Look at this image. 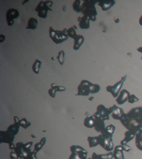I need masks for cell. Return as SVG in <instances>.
<instances>
[{"mask_svg":"<svg viewBox=\"0 0 142 159\" xmlns=\"http://www.w3.org/2000/svg\"><path fill=\"white\" fill-rule=\"evenodd\" d=\"M66 34L69 37H70V38L73 39L77 35L75 29L73 28V27L68 29Z\"/></svg>","mask_w":142,"mask_h":159,"instance_id":"cell-29","label":"cell"},{"mask_svg":"<svg viewBox=\"0 0 142 159\" xmlns=\"http://www.w3.org/2000/svg\"><path fill=\"white\" fill-rule=\"evenodd\" d=\"M53 2L51 1L43 2L41 1L36 6L35 10L38 13V16L40 18L46 19L47 17V13L48 10L52 11L51 7L53 6Z\"/></svg>","mask_w":142,"mask_h":159,"instance_id":"cell-5","label":"cell"},{"mask_svg":"<svg viewBox=\"0 0 142 159\" xmlns=\"http://www.w3.org/2000/svg\"><path fill=\"white\" fill-rule=\"evenodd\" d=\"M130 95V94L128 91L125 89L122 90L116 101L119 105H122L128 100Z\"/></svg>","mask_w":142,"mask_h":159,"instance_id":"cell-13","label":"cell"},{"mask_svg":"<svg viewBox=\"0 0 142 159\" xmlns=\"http://www.w3.org/2000/svg\"><path fill=\"white\" fill-rule=\"evenodd\" d=\"M139 99L133 94H131V95H130L128 99V102L131 103V104H133V103H135V102L139 101Z\"/></svg>","mask_w":142,"mask_h":159,"instance_id":"cell-30","label":"cell"},{"mask_svg":"<svg viewBox=\"0 0 142 159\" xmlns=\"http://www.w3.org/2000/svg\"><path fill=\"white\" fill-rule=\"evenodd\" d=\"M120 120L126 129L136 134L142 128V107L133 108Z\"/></svg>","mask_w":142,"mask_h":159,"instance_id":"cell-1","label":"cell"},{"mask_svg":"<svg viewBox=\"0 0 142 159\" xmlns=\"http://www.w3.org/2000/svg\"><path fill=\"white\" fill-rule=\"evenodd\" d=\"M51 87V89H49L48 90V93L51 97L53 98H55V96L56 92L64 91L66 90L64 87L56 86L55 83L52 84Z\"/></svg>","mask_w":142,"mask_h":159,"instance_id":"cell-18","label":"cell"},{"mask_svg":"<svg viewBox=\"0 0 142 159\" xmlns=\"http://www.w3.org/2000/svg\"><path fill=\"white\" fill-rule=\"evenodd\" d=\"M87 140L89 142L90 148L94 147L99 145L98 137H88Z\"/></svg>","mask_w":142,"mask_h":159,"instance_id":"cell-24","label":"cell"},{"mask_svg":"<svg viewBox=\"0 0 142 159\" xmlns=\"http://www.w3.org/2000/svg\"><path fill=\"white\" fill-rule=\"evenodd\" d=\"M63 10L64 11H65V10H66V7H65V6H64L63 7Z\"/></svg>","mask_w":142,"mask_h":159,"instance_id":"cell-37","label":"cell"},{"mask_svg":"<svg viewBox=\"0 0 142 159\" xmlns=\"http://www.w3.org/2000/svg\"><path fill=\"white\" fill-rule=\"evenodd\" d=\"M84 125L88 128H93L95 126V119L93 116L88 115L85 119Z\"/></svg>","mask_w":142,"mask_h":159,"instance_id":"cell-22","label":"cell"},{"mask_svg":"<svg viewBox=\"0 0 142 159\" xmlns=\"http://www.w3.org/2000/svg\"><path fill=\"white\" fill-rule=\"evenodd\" d=\"M42 62L36 59V61L33 63L32 66V70L36 74H38Z\"/></svg>","mask_w":142,"mask_h":159,"instance_id":"cell-26","label":"cell"},{"mask_svg":"<svg viewBox=\"0 0 142 159\" xmlns=\"http://www.w3.org/2000/svg\"><path fill=\"white\" fill-rule=\"evenodd\" d=\"M78 90V93L76 96H87L89 95L90 93L94 94L98 93L100 91V87L98 84H93L87 80H83L79 85Z\"/></svg>","mask_w":142,"mask_h":159,"instance_id":"cell-2","label":"cell"},{"mask_svg":"<svg viewBox=\"0 0 142 159\" xmlns=\"http://www.w3.org/2000/svg\"><path fill=\"white\" fill-rule=\"evenodd\" d=\"M135 133H133V132H131L130 131H127L125 132V138H124L123 140H121V145H125L127 143L131 141L134 138L135 136Z\"/></svg>","mask_w":142,"mask_h":159,"instance_id":"cell-17","label":"cell"},{"mask_svg":"<svg viewBox=\"0 0 142 159\" xmlns=\"http://www.w3.org/2000/svg\"><path fill=\"white\" fill-rule=\"evenodd\" d=\"M115 130H116V127L115 126L112 124H110V125L107 126L105 128V129L102 132H101V134L105 133V134L113 135V134L114 133Z\"/></svg>","mask_w":142,"mask_h":159,"instance_id":"cell-27","label":"cell"},{"mask_svg":"<svg viewBox=\"0 0 142 159\" xmlns=\"http://www.w3.org/2000/svg\"><path fill=\"white\" fill-rule=\"evenodd\" d=\"M98 3V1H82L81 12L84 16L88 17L92 21H95L96 20L97 12L95 5Z\"/></svg>","mask_w":142,"mask_h":159,"instance_id":"cell-3","label":"cell"},{"mask_svg":"<svg viewBox=\"0 0 142 159\" xmlns=\"http://www.w3.org/2000/svg\"><path fill=\"white\" fill-rule=\"evenodd\" d=\"M139 23L140 25L142 26V15L141 16L140 18L139 19Z\"/></svg>","mask_w":142,"mask_h":159,"instance_id":"cell-35","label":"cell"},{"mask_svg":"<svg viewBox=\"0 0 142 159\" xmlns=\"http://www.w3.org/2000/svg\"><path fill=\"white\" fill-rule=\"evenodd\" d=\"M19 16V13L17 10L11 8L8 10L6 13L7 21L8 26H11L14 24V19H17Z\"/></svg>","mask_w":142,"mask_h":159,"instance_id":"cell-10","label":"cell"},{"mask_svg":"<svg viewBox=\"0 0 142 159\" xmlns=\"http://www.w3.org/2000/svg\"><path fill=\"white\" fill-rule=\"evenodd\" d=\"M38 23V21L37 19L33 18H30L28 21L27 26L25 28L34 30L37 28Z\"/></svg>","mask_w":142,"mask_h":159,"instance_id":"cell-23","label":"cell"},{"mask_svg":"<svg viewBox=\"0 0 142 159\" xmlns=\"http://www.w3.org/2000/svg\"><path fill=\"white\" fill-rule=\"evenodd\" d=\"M49 36L56 44L63 43L68 39V36L63 31L54 30L50 27L49 28Z\"/></svg>","mask_w":142,"mask_h":159,"instance_id":"cell-6","label":"cell"},{"mask_svg":"<svg viewBox=\"0 0 142 159\" xmlns=\"http://www.w3.org/2000/svg\"><path fill=\"white\" fill-rule=\"evenodd\" d=\"M135 144L137 149L142 151V128L136 133Z\"/></svg>","mask_w":142,"mask_h":159,"instance_id":"cell-19","label":"cell"},{"mask_svg":"<svg viewBox=\"0 0 142 159\" xmlns=\"http://www.w3.org/2000/svg\"><path fill=\"white\" fill-rule=\"evenodd\" d=\"M28 2V1H25V2H23L22 5L25 4V3H26V2Z\"/></svg>","mask_w":142,"mask_h":159,"instance_id":"cell-40","label":"cell"},{"mask_svg":"<svg viewBox=\"0 0 142 159\" xmlns=\"http://www.w3.org/2000/svg\"><path fill=\"white\" fill-rule=\"evenodd\" d=\"M73 28L75 30H77L78 29L77 27H76L75 25H73Z\"/></svg>","mask_w":142,"mask_h":159,"instance_id":"cell-38","label":"cell"},{"mask_svg":"<svg viewBox=\"0 0 142 159\" xmlns=\"http://www.w3.org/2000/svg\"><path fill=\"white\" fill-rule=\"evenodd\" d=\"M113 153L110 152L107 154L103 155H97L95 153H93L92 154V159H113Z\"/></svg>","mask_w":142,"mask_h":159,"instance_id":"cell-21","label":"cell"},{"mask_svg":"<svg viewBox=\"0 0 142 159\" xmlns=\"http://www.w3.org/2000/svg\"><path fill=\"white\" fill-rule=\"evenodd\" d=\"M98 137L99 145L107 151H112L114 148L112 140L113 135L102 133Z\"/></svg>","mask_w":142,"mask_h":159,"instance_id":"cell-4","label":"cell"},{"mask_svg":"<svg viewBox=\"0 0 142 159\" xmlns=\"http://www.w3.org/2000/svg\"><path fill=\"white\" fill-rule=\"evenodd\" d=\"M57 59L59 61V63L61 65L64 64L65 60V52L63 50L59 52V55L57 56Z\"/></svg>","mask_w":142,"mask_h":159,"instance_id":"cell-28","label":"cell"},{"mask_svg":"<svg viewBox=\"0 0 142 159\" xmlns=\"http://www.w3.org/2000/svg\"><path fill=\"white\" fill-rule=\"evenodd\" d=\"M82 1H81V0H76L73 5V10L78 13H79L81 12Z\"/></svg>","mask_w":142,"mask_h":159,"instance_id":"cell-25","label":"cell"},{"mask_svg":"<svg viewBox=\"0 0 142 159\" xmlns=\"http://www.w3.org/2000/svg\"><path fill=\"white\" fill-rule=\"evenodd\" d=\"M109 109L110 115L115 120H120L124 114L122 109L118 107L116 104H114Z\"/></svg>","mask_w":142,"mask_h":159,"instance_id":"cell-11","label":"cell"},{"mask_svg":"<svg viewBox=\"0 0 142 159\" xmlns=\"http://www.w3.org/2000/svg\"><path fill=\"white\" fill-rule=\"evenodd\" d=\"M74 44L73 48L75 50H78L79 49L84 41V38L81 35H77L74 39Z\"/></svg>","mask_w":142,"mask_h":159,"instance_id":"cell-20","label":"cell"},{"mask_svg":"<svg viewBox=\"0 0 142 159\" xmlns=\"http://www.w3.org/2000/svg\"><path fill=\"white\" fill-rule=\"evenodd\" d=\"M137 50L140 52H141V53H142V47H140L139 48H137ZM141 59L142 60V57L141 58Z\"/></svg>","mask_w":142,"mask_h":159,"instance_id":"cell-34","label":"cell"},{"mask_svg":"<svg viewBox=\"0 0 142 159\" xmlns=\"http://www.w3.org/2000/svg\"><path fill=\"white\" fill-rule=\"evenodd\" d=\"M5 39V37L4 35L1 34L0 35V42L2 43V42H3L4 41Z\"/></svg>","mask_w":142,"mask_h":159,"instance_id":"cell-32","label":"cell"},{"mask_svg":"<svg viewBox=\"0 0 142 159\" xmlns=\"http://www.w3.org/2000/svg\"><path fill=\"white\" fill-rule=\"evenodd\" d=\"M126 77H127V75L122 77L121 81L116 82L113 86H108L106 87L107 91L111 93L114 98H116L118 96L119 93L122 88L124 82L126 81Z\"/></svg>","mask_w":142,"mask_h":159,"instance_id":"cell-8","label":"cell"},{"mask_svg":"<svg viewBox=\"0 0 142 159\" xmlns=\"http://www.w3.org/2000/svg\"><path fill=\"white\" fill-rule=\"evenodd\" d=\"M95 119V129L97 132L101 133L105 129L104 121L96 115H93Z\"/></svg>","mask_w":142,"mask_h":159,"instance_id":"cell-12","label":"cell"},{"mask_svg":"<svg viewBox=\"0 0 142 159\" xmlns=\"http://www.w3.org/2000/svg\"><path fill=\"white\" fill-rule=\"evenodd\" d=\"M51 59L52 60H55L54 58L53 57H52L51 58Z\"/></svg>","mask_w":142,"mask_h":159,"instance_id":"cell-41","label":"cell"},{"mask_svg":"<svg viewBox=\"0 0 142 159\" xmlns=\"http://www.w3.org/2000/svg\"><path fill=\"white\" fill-rule=\"evenodd\" d=\"M127 55H130V56H131V53H128V54H127Z\"/></svg>","mask_w":142,"mask_h":159,"instance_id":"cell-39","label":"cell"},{"mask_svg":"<svg viewBox=\"0 0 142 159\" xmlns=\"http://www.w3.org/2000/svg\"><path fill=\"white\" fill-rule=\"evenodd\" d=\"M72 152L69 159H87L88 152L82 147L78 145H72L70 148Z\"/></svg>","mask_w":142,"mask_h":159,"instance_id":"cell-7","label":"cell"},{"mask_svg":"<svg viewBox=\"0 0 142 159\" xmlns=\"http://www.w3.org/2000/svg\"><path fill=\"white\" fill-rule=\"evenodd\" d=\"M123 149L121 145L115 147L113 153V157L115 159H125L123 153Z\"/></svg>","mask_w":142,"mask_h":159,"instance_id":"cell-16","label":"cell"},{"mask_svg":"<svg viewBox=\"0 0 142 159\" xmlns=\"http://www.w3.org/2000/svg\"><path fill=\"white\" fill-rule=\"evenodd\" d=\"M97 4L101 7L103 11H107L116 4V2L110 0H104L98 1Z\"/></svg>","mask_w":142,"mask_h":159,"instance_id":"cell-14","label":"cell"},{"mask_svg":"<svg viewBox=\"0 0 142 159\" xmlns=\"http://www.w3.org/2000/svg\"><path fill=\"white\" fill-rule=\"evenodd\" d=\"M100 118L104 121L110 119L109 109L107 108L103 104H100L97 107L96 112L94 114Z\"/></svg>","mask_w":142,"mask_h":159,"instance_id":"cell-9","label":"cell"},{"mask_svg":"<svg viewBox=\"0 0 142 159\" xmlns=\"http://www.w3.org/2000/svg\"><path fill=\"white\" fill-rule=\"evenodd\" d=\"M122 149H123V150L127 152H128L130 150H132L131 148L129 146H128V145H126V144L122 145Z\"/></svg>","mask_w":142,"mask_h":159,"instance_id":"cell-31","label":"cell"},{"mask_svg":"<svg viewBox=\"0 0 142 159\" xmlns=\"http://www.w3.org/2000/svg\"><path fill=\"white\" fill-rule=\"evenodd\" d=\"M94 97H91L90 98L88 99L90 101H92L93 100V99H94Z\"/></svg>","mask_w":142,"mask_h":159,"instance_id":"cell-36","label":"cell"},{"mask_svg":"<svg viewBox=\"0 0 142 159\" xmlns=\"http://www.w3.org/2000/svg\"><path fill=\"white\" fill-rule=\"evenodd\" d=\"M90 20L88 17L84 16L82 17H79L78 21L79 22V25L81 29H88L90 28L89 21Z\"/></svg>","mask_w":142,"mask_h":159,"instance_id":"cell-15","label":"cell"},{"mask_svg":"<svg viewBox=\"0 0 142 159\" xmlns=\"http://www.w3.org/2000/svg\"><path fill=\"white\" fill-rule=\"evenodd\" d=\"M114 21L116 23H120L119 19L117 17H115L114 18Z\"/></svg>","mask_w":142,"mask_h":159,"instance_id":"cell-33","label":"cell"}]
</instances>
